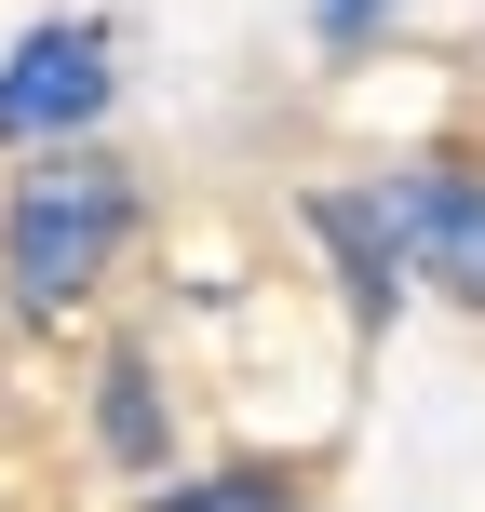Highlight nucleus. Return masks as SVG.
I'll return each mask as SVG.
<instances>
[{"label":"nucleus","instance_id":"obj_1","mask_svg":"<svg viewBox=\"0 0 485 512\" xmlns=\"http://www.w3.org/2000/svg\"><path fill=\"white\" fill-rule=\"evenodd\" d=\"M135 230V176L95 149H54L41 176H14V216H0V283H14V310H68L95 297V270L122 256Z\"/></svg>","mask_w":485,"mask_h":512},{"label":"nucleus","instance_id":"obj_2","mask_svg":"<svg viewBox=\"0 0 485 512\" xmlns=\"http://www.w3.org/2000/svg\"><path fill=\"white\" fill-rule=\"evenodd\" d=\"M108 108V27H27L0 68V149H68Z\"/></svg>","mask_w":485,"mask_h":512},{"label":"nucleus","instance_id":"obj_3","mask_svg":"<svg viewBox=\"0 0 485 512\" xmlns=\"http://www.w3.org/2000/svg\"><path fill=\"white\" fill-rule=\"evenodd\" d=\"M378 203H391V230H405L418 283H445V297L485 310V176H472V162H405Z\"/></svg>","mask_w":485,"mask_h":512},{"label":"nucleus","instance_id":"obj_4","mask_svg":"<svg viewBox=\"0 0 485 512\" xmlns=\"http://www.w3.org/2000/svg\"><path fill=\"white\" fill-rule=\"evenodd\" d=\"M310 230H324V256L351 270V310H364V324H391V297H405V283H391V256H405L391 203H378V189H310Z\"/></svg>","mask_w":485,"mask_h":512},{"label":"nucleus","instance_id":"obj_5","mask_svg":"<svg viewBox=\"0 0 485 512\" xmlns=\"http://www.w3.org/2000/svg\"><path fill=\"white\" fill-rule=\"evenodd\" d=\"M95 432H108V459H122V472L162 459V405H149V364H135V351L95 378Z\"/></svg>","mask_w":485,"mask_h":512},{"label":"nucleus","instance_id":"obj_6","mask_svg":"<svg viewBox=\"0 0 485 512\" xmlns=\"http://www.w3.org/2000/svg\"><path fill=\"white\" fill-rule=\"evenodd\" d=\"M162 512H283V486L270 472H203V486H176Z\"/></svg>","mask_w":485,"mask_h":512},{"label":"nucleus","instance_id":"obj_7","mask_svg":"<svg viewBox=\"0 0 485 512\" xmlns=\"http://www.w3.org/2000/svg\"><path fill=\"white\" fill-rule=\"evenodd\" d=\"M364 14H378V0H324V27H337V41H351V27H364Z\"/></svg>","mask_w":485,"mask_h":512}]
</instances>
